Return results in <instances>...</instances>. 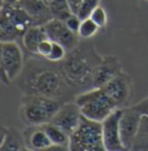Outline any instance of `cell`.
Listing matches in <instances>:
<instances>
[{
  "label": "cell",
  "mask_w": 148,
  "mask_h": 151,
  "mask_svg": "<svg viewBox=\"0 0 148 151\" xmlns=\"http://www.w3.org/2000/svg\"><path fill=\"white\" fill-rule=\"evenodd\" d=\"M103 57L94 46L89 44H79L70 51L66 58L58 63L59 69L66 82L72 89H93V74Z\"/></svg>",
  "instance_id": "cell-1"
},
{
  "label": "cell",
  "mask_w": 148,
  "mask_h": 151,
  "mask_svg": "<svg viewBox=\"0 0 148 151\" xmlns=\"http://www.w3.org/2000/svg\"><path fill=\"white\" fill-rule=\"evenodd\" d=\"M20 86L25 95L45 96L58 101L67 97L72 90L62 74L59 66L51 67L39 63H33L27 68Z\"/></svg>",
  "instance_id": "cell-2"
},
{
  "label": "cell",
  "mask_w": 148,
  "mask_h": 151,
  "mask_svg": "<svg viewBox=\"0 0 148 151\" xmlns=\"http://www.w3.org/2000/svg\"><path fill=\"white\" fill-rule=\"evenodd\" d=\"M64 103L38 95H25L20 107V116L27 126H42L51 122Z\"/></svg>",
  "instance_id": "cell-3"
},
{
  "label": "cell",
  "mask_w": 148,
  "mask_h": 151,
  "mask_svg": "<svg viewBox=\"0 0 148 151\" xmlns=\"http://www.w3.org/2000/svg\"><path fill=\"white\" fill-rule=\"evenodd\" d=\"M74 101L79 105L82 115L96 122H103L117 106L107 96L102 88H93L79 93Z\"/></svg>",
  "instance_id": "cell-4"
},
{
  "label": "cell",
  "mask_w": 148,
  "mask_h": 151,
  "mask_svg": "<svg viewBox=\"0 0 148 151\" xmlns=\"http://www.w3.org/2000/svg\"><path fill=\"white\" fill-rule=\"evenodd\" d=\"M71 151H108L103 144L102 124L82 118L80 126L70 135Z\"/></svg>",
  "instance_id": "cell-5"
},
{
  "label": "cell",
  "mask_w": 148,
  "mask_h": 151,
  "mask_svg": "<svg viewBox=\"0 0 148 151\" xmlns=\"http://www.w3.org/2000/svg\"><path fill=\"white\" fill-rule=\"evenodd\" d=\"M23 54L16 42L0 43V70L5 84H9L23 70Z\"/></svg>",
  "instance_id": "cell-6"
},
{
  "label": "cell",
  "mask_w": 148,
  "mask_h": 151,
  "mask_svg": "<svg viewBox=\"0 0 148 151\" xmlns=\"http://www.w3.org/2000/svg\"><path fill=\"white\" fill-rule=\"evenodd\" d=\"M102 89L104 90L107 96L113 101L117 109L127 107L126 105L132 93V78L127 73L122 70Z\"/></svg>",
  "instance_id": "cell-7"
},
{
  "label": "cell",
  "mask_w": 148,
  "mask_h": 151,
  "mask_svg": "<svg viewBox=\"0 0 148 151\" xmlns=\"http://www.w3.org/2000/svg\"><path fill=\"white\" fill-rule=\"evenodd\" d=\"M140 120H141V114L136 111L132 106L123 109L119 120V129H120V139L125 151H132L133 143L140 125Z\"/></svg>",
  "instance_id": "cell-8"
},
{
  "label": "cell",
  "mask_w": 148,
  "mask_h": 151,
  "mask_svg": "<svg viewBox=\"0 0 148 151\" xmlns=\"http://www.w3.org/2000/svg\"><path fill=\"white\" fill-rule=\"evenodd\" d=\"M123 109H117L102 122L103 144L108 151H125L120 139L119 120Z\"/></svg>",
  "instance_id": "cell-9"
},
{
  "label": "cell",
  "mask_w": 148,
  "mask_h": 151,
  "mask_svg": "<svg viewBox=\"0 0 148 151\" xmlns=\"http://www.w3.org/2000/svg\"><path fill=\"white\" fill-rule=\"evenodd\" d=\"M82 118L83 115L81 113L79 105L75 101H68L64 103L60 106L51 122L65 130L68 135H71L80 126Z\"/></svg>",
  "instance_id": "cell-10"
},
{
  "label": "cell",
  "mask_w": 148,
  "mask_h": 151,
  "mask_svg": "<svg viewBox=\"0 0 148 151\" xmlns=\"http://www.w3.org/2000/svg\"><path fill=\"white\" fill-rule=\"evenodd\" d=\"M46 35L52 42L59 43L68 51H72L79 45V35L71 31L64 21L52 19L44 25Z\"/></svg>",
  "instance_id": "cell-11"
},
{
  "label": "cell",
  "mask_w": 148,
  "mask_h": 151,
  "mask_svg": "<svg viewBox=\"0 0 148 151\" xmlns=\"http://www.w3.org/2000/svg\"><path fill=\"white\" fill-rule=\"evenodd\" d=\"M122 70V63L116 57H103L102 61L96 66L93 74V88H103Z\"/></svg>",
  "instance_id": "cell-12"
},
{
  "label": "cell",
  "mask_w": 148,
  "mask_h": 151,
  "mask_svg": "<svg viewBox=\"0 0 148 151\" xmlns=\"http://www.w3.org/2000/svg\"><path fill=\"white\" fill-rule=\"evenodd\" d=\"M16 5L25 9L34 25H45L53 19L49 5L44 0H17Z\"/></svg>",
  "instance_id": "cell-13"
},
{
  "label": "cell",
  "mask_w": 148,
  "mask_h": 151,
  "mask_svg": "<svg viewBox=\"0 0 148 151\" xmlns=\"http://www.w3.org/2000/svg\"><path fill=\"white\" fill-rule=\"evenodd\" d=\"M25 139L27 147L34 151L45 149L52 144L42 126H28L25 132Z\"/></svg>",
  "instance_id": "cell-14"
},
{
  "label": "cell",
  "mask_w": 148,
  "mask_h": 151,
  "mask_svg": "<svg viewBox=\"0 0 148 151\" xmlns=\"http://www.w3.org/2000/svg\"><path fill=\"white\" fill-rule=\"evenodd\" d=\"M46 38L49 37L46 35L44 25H33L22 36V43L28 52L37 55V50H38L39 44Z\"/></svg>",
  "instance_id": "cell-15"
},
{
  "label": "cell",
  "mask_w": 148,
  "mask_h": 151,
  "mask_svg": "<svg viewBox=\"0 0 148 151\" xmlns=\"http://www.w3.org/2000/svg\"><path fill=\"white\" fill-rule=\"evenodd\" d=\"M20 35L11 20L8 13L1 8L0 14V40L1 42H16Z\"/></svg>",
  "instance_id": "cell-16"
},
{
  "label": "cell",
  "mask_w": 148,
  "mask_h": 151,
  "mask_svg": "<svg viewBox=\"0 0 148 151\" xmlns=\"http://www.w3.org/2000/svg\"><path fill=\"white\" fill-rule=\"evenodd\" d=\"M23 148L22 139L13 128H2L0 151H21Z\"/></svg>",
  "instance_id": "cell-17"
},
{
  "label": "cell",
  "mask_w": 148,
  "mask_h": 151,
  "mask_svg": "<svg viewBox=\"0 0 148 151\" xmlns=\"http://www.w3.org/2000/svg\"><path fill=\"white\" fill-rule=\"evenodd\" d=\"M148 150V116L141 115L139 129L133 143L132 151H147Z\"/></svg>",
  "instance_id": "cell-18"
},
{
  "label": "cell",
  "mask_w": 148,
  "mask_h": 151,
  "mask_svg": "<svg viewBox=\"0 0 148 151\" xmlns=\"http://www.w3.org/2000/svg\"><path fill=\"white\" fill-rule=\"evenodd\" d=\"M42 128L48 134L52 144H70V135L54 124L48 122L45 125H42Z\"/></svg>",
  "instance_id": "cell-19"
},
{
  "label": "cell",
  "mask_w": 148,
  "mask_h": 151,
  "mask_svg": "<svg viewBox=\"0 0 148 151\" xmlns=\"http://www.w3.org/2000/svg\"><path fill=\"white\" fill-rule=\"evenodd\" d=\"M48 5H49L53 19L65 21L68 16L74 14L70 8V5H68L67 0H51L48 2Z\"/></svg>",
  "instance_id": "cell-20"
},
{
  "label": "cell",
  "mask_w": 148,
  "mask_h": 151,
  "mask_svg": "<svg viewBox=\"0 0 148 151\" xmlns=\"http://www.w3.org/2000/svg\"><path fill=\"white\" fill-rule=\"evenodd\" d=\"M99 25L96 24L90 17H87V19H83L82 22H81V25H80V29H79V37L83 38V39H89V38L94 37L97 31H99Z\"/></svg>",
  "instance_id": "cell-21"
},
{
  "label": "cell",
  "mask_w": 148,
  "mask_h": 151,
  "mask_svg": "<svg viewBox=\"0 0 148 151\" xmlns=\"http://www.w3.org/2000/svg\"><path fill=\"white\" fill-rule=\"evenodd\" d=\"M67 53H68V51L66 50L62 44L53 42V45H52L51 52H50V54L48 55V58H46L45 60L49 61V63H62V60L66 58Z\"/></svg>",
  "instance_id": "cell-22"
},
{
  "label": "cell",
  "mask_w": 148,
  "mask_h": 151,
  "mask_svg": "<svg viewBox=\"0 0 148 151\" xmlns=\"http://www.w3.org/2000/svg\"><path fill=\"white\" fill-rule=\"evenodd\" d=\"M96 24L99 25V28H104V27H107L108 24V20H109V17H108V13L107 11L102 7V6H99V7H96L91 14H90V16H89Z\"/></svg>",
  "instance_id": "cell-23"
},
{
  "label": "cell",
  "mask_w": 148,
  "mask_h": 151,
  "mask_svg": "<svg viewBox=\"0 0 148 151\" xmlns=\"http://www.w3.org/2000/svg\"><path fill=\"white\" fill-rule=\"evenodd\" d=\"M99 2H101V0H83L82 5L78 12V15L80 16V19L83 20V19L89 17L91 12L99 6Z\"/></svg>",
  "instance_id": "cell-24"
},
{
  "label": "cell",
  "mask_w": 148,
  "mask_h": 151,
  "mask_svg": "<svg viewBox=\"0 0 148 151\" xmlns=\"http://www.w3.org/2000/svg\"><path fill=\"white\" fill-rule=\"evenodd\" d=\"M64 22H65V24L67 25V28H68L71 31H73L74 34H78L82 20L80 19V16H79L78 14H72V15L68 16Z\"/></svg>",
  "instance_id": "cell-25"
},
{
  "label": "cell",
  "mask_w": 148,
  "mask_h": 151,
  "mask_svg": "<svg viewBox=\"0 0 148 151\" xmlns=\"http://www.w3.org/2000/svg\"><path fill=\"white\" fill-rule=\"evenodd\" d=\"M52 45H53V42H52L51 39H49V38H46L45 40H43V42L39 44V46H38L37 55L41 57V58H43V59H46L48 55L50 54V52H51Z\"/></svg>",
  "instance_id": "cell-26"
},
{
  "label": "cell",
  "mask_w": 148,
  "mask_h": 151,
  "mask_svg": "<svg viewBox=\"0 0 148 151\" xmlns=\"http://www.w3.org/2000/svg\"><path fill=\"white\" fill-rule=\"evenodd\" d=\"M132 107L136 111H138L141 115H147L148 116V97H146L145 99H142L141 101L134 104Z\"/></svg>",
  "instance_id": "cell-27"
},
{
  "label": "cell",
  "mask_w": 148,
  "mask_h": 151,
  "mask_svg": "<svg viewBox=\"0 0 148 151\" xmlns=\"http://www.w3.org/2000/svg\"><path fill=\"white\" fill-rule=\"evenodd\" d=\"M38 151H71L68 144H51L48 148Z\"/></svg>",
  "instance_id": "cell-28"
},
{
  "label": "cell",
  "mask_w": 148,
  "mask_h": 151,
  "mask_svg": "<svg viewBox=\"0 0 148 151\" xmlns=\"http://www.w3.org/2000/svg\"><path fill=\"white\" fill-rule=\"evenodd\" d=\"M82 1L83 0H67V2L70 5V8H71V11L74 14H78L80 7H81V5H82Z\"/></svg>",
  "instance_id": "cell-29"
},
{
  "label": "cell",
  "mask_w": 148,
  "mask_h": 151,
  "mask_svg": "<svg viewBox=\"0 0 148 151\" xmlns=\"http://www.w3.org/2000/svg\"><path fill=\"white\" fill-rule=\"evenodd\" d=\"M21 151H34V150H31V149H30V148H28V147H23Z\"/></svg>",
  "instance_id": "cell-30"
},
{
  "label": "cell",
  "mask_w": 148,
  "mask_h": 151,
  "mask_svg": "<svg viewBox=\"0 0 148 151\" xmlns=\"http://www.w3.org/2000/svg\"><path fill=\"white\" fill-rule=\"evenodd\" d=\"M146 1H148V0H146Z\"/></svg>",
  "instance_id": "cell-31"
},
{
  "label": "cell",
  "mask_w": 148,
  "mask_h": 151,
  "mask_svg": "<svg viewBox=\"0 0 148 151\" xmlns=\"http://www.w3.org/2000/svg\"><path fill=\"white\" fill-rule=\"evenodd\" d=\"M147 151H148V150H147Z\"/></svg>",
  "instance_id": "cell-32"
}]
</instances>
